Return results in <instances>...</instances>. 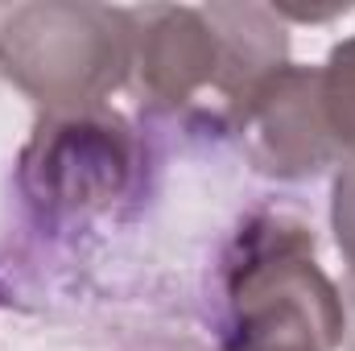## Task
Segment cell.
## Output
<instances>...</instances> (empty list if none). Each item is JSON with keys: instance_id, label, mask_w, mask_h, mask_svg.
I'll return each instance as SVG.
<instances>
[{"instance_id": "6", "label": "cell", "mask_w": 355, "mask_h": 351, "mask_svg": "<svg viewBox=\"0 0 355 351\" xmlns=\"http://www.w3.org/2000/svg\"><path fill=\"white\" fill-rule=\"evenodd\" d=\"M322 87H327V103L335 116V128L355 157V37H343L327 62H322Z\"/></svg>"}, {"instance_id": "3", "label": "cell", "mask_w": 355, "mask_h": 351, "mask_svg": "<svg viewBox=\"0 0 355 351\" xmlns=\"http://www.w3.org/2000/svg\"><path fill=\"white\" fill-rule=\"evenodd\" d=\"M0 75L42 116L103 108L132 79V8L42 0L0 21Z\"/></svg>"}, {"instance_id": "8", "label": "cell", "mask_w": 355, "mask_h": 351, "mask_svg": "<svg viewBox=\"0 0 355 351\" xmlns=\"http://www.w3.org/2000/svg\"><path fill=\"white\" fill-rule=\"evenodd\" d=\"M343 318H347V331H343V348L355 351V264L347 268V277H343Z\"/></svg>"}, {"instance_id": "4", "label": "cell", "mask_w": 355, "mask_h": 351, "mask_svg": "<svg viewBox=\"0 0 355 351\" xmlns=\"http://www.w3.org/2000/svg\"><path fill=\"white\" fill-rule=\"evenodd\" d=\"M141 166L132 128L103 103L87 112L42 116L21 153V190L50 219L112 207Z\"/></svg>"}, {"instance_id": "1", "label": "cell", "mask_w": 355, "mask_h": 351, "mask_svg": "<svg viewBox=\"0 0 355 351\" xmlns=\"http://www.w3.org/2000/svg\"><path fill=\"white\" fill-rule=\"evenodd\" d=\"M289 62V29L265 4L132 8V91L157 112L219 99L227 124L252 91Z\"/></svg>"}, {"instance_id": "2", "label": "cell", "mask_w": 355, "mask_h": 351, "mask_svg": "<svg viewBox=\"0 0 355 351\" xmlns=\"http://www.w3.org/2000/svg\"><path fill=\"white\" fill-rule=\"evenodd\" d=\"M314 232L293 219L252 215L223 257L219 351H335L343 348V293L314 257Z\"/></svg>"}, {"instance_id": "7", "label": "cell", "mask_w": 355, "mask_h": 351, "mask_svg": "<svg viewBox=\"0 0 355 351\" xmlns=\"http://www.w3.org/2000/svg\"><path fill=\"white\" fill-rule=\"evenodd\" d=\"M331 228H335L339 252L347 257V264H355V157L343 162L331 186Z\"/></svg>"}, {"instance_id": "5", "label": "cell", "mask_w": 355, "mask_h": 351, "mask_svg": "<svg viewBox=\"0 0 355 351\" xmlns=\"http://www.w3.org/2000/svg\"><path fill=\"white\" fill-rule=\"evenodd\" d=\"M232 128L244 137L252 166L268 178H314L327 166L352 162L322 87V67L285 62L236 112Z\"/></svg>"}]
</instances>
